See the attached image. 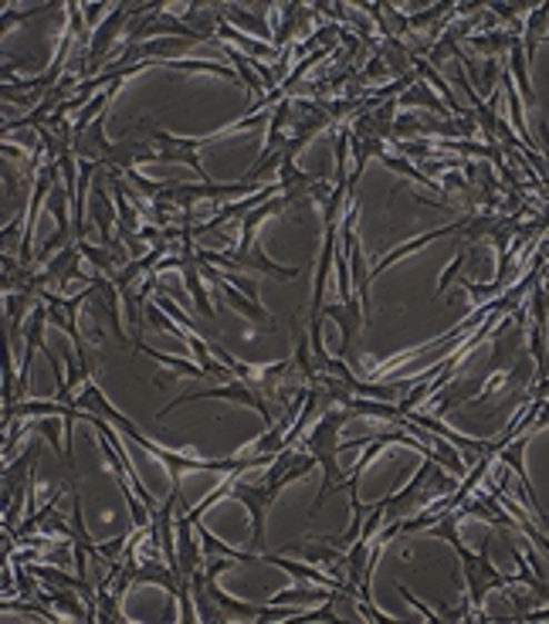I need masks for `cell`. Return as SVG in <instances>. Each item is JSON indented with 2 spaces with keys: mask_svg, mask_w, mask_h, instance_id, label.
I'll return each instance as SVG.
<instances>
[{
  "mask_svg": "<svg viewBox=\"0 0 549 624\" xmlns=\"http://www.w3.org/2000/svg\"><path fill=\"white\" fill-rule=\"evenodd\" d=\"M132 350H136V354H147L150 360H157V364L170 367L173 374H183V377H193V380H203V377H208V370H203V367H193V364H187V360L167 357V354L153 350V346H147V343H136V346H132Z\"/></svg>",
  "mask_w": 549,
  "mask_h": 624,
  "instance_id": "4fadbf2b",
  "label": "cell"
},
{
  "mask_svg": "<svg viewBox=\"0 0 549 624\" xmlns=\"http://www.w3.org/2000/svg\"><path fill=\"white\" fill-rule=\"evenodd\" d=\"M147 8H150V4H116L112 14H106V21L92 31V44H89V55H86V82L96 79V68L106 61V55H109L112 41L119 38V31H122L126 24L132 28L136 18L147 14Z\"/></svg>",
  "mask_w": 549,
  "mask_h": 624,
  "instance_id": "8992f818",
  "label": "cell"
},
{
  "mask_svg": "<svg viewBox=\"0 0 549 624\" xmlns=\"http://www.w3.org/2000/svg\"><path fill=\"white\" fill-rule=\"evenodd\" d=\"M509 72H512V82L519 89V96H526V102L536 109V92H532V82H529V72H526V51H522V41L509 51Z\"/></svg>",
  "mask_w": 549,
  "mask_h": 624,
  "instance_id": "5bb4252c",
  "label": "cell"
},
{
  "mask_svg": "<svg viewBox=\"0 0 549 624\" xmlns=\"http://www.w3.org/2000/svg\"><path fill=\"white\" fill-rule=\"evenodd\" d=\"M458 523H461V513L451 509V513H445L438 523H431L428 533L438 536V539H448V543H451V549L458 553V561H461V567H465L468 604L475 607V621H489V617L482 614V611H486V597H489L492 591H509L512 584H522V577H519V571H516V574H499V567H496L492 557H489L492 539H486L482 553H471V549L465 546V539H461Z\"/></svg>",
  "mask_w": 549,
  "mask_h": 624,
  "instance_id": "7a4b0ae2",
  "label": "cell"
},
{
  "mask_svg": "<svg viewBox=\"0 0 549 624\" xmlns=\"http://www.w3.org/2000/svg\"><path fill=\"white\" fill-rule=\"evenodd\" d=\"M350 418H357V414L350 410V407H329L322 418L316 422V428L302 438V448L319 462V468H322V485H319V496H316V506H312V513L309 516H316L322 506H326V499L339 489V482H342V468H339V452H347L342 448V442H339V432H342V425H347Z\"/></svg>",
  "mask_w": 549,
  "mask_h": 624,
  "instance_id": "277c9868",
  "label": "cell"
},
{
  "mask_svg": "<svg viewBox=\"0 0 549 624\" xmlns=\"http://www.w3.org/2000/svg\"><path fill=\"white\" fill-rule=\"evenodd\" d=\"M312 11L316 8L299 4V0H292V4H271V48L282 55V51L296 48L299 41H306L309 28L316 21Z\"/></svg>",
  "mask_w": 549,
  "mask_h": 624,
  "instance_id": "52a82bcc",
  "label": "cell"
},
{
  "mask_svg": "<svg viewBox=\"0 0 549 624\" xmlns=\"http://www.w3.org/2000/svg\"><path fill=\"white\" fill-rule=\"evenodd\" d=\"M400 106H428V109H435V112H441V116H448V119H458V116H451V109H448L441 99L431 96V89H428L425 82H415V86H410V89L400 96Z\"/></svg>",
  "mask_w": 549,
  "mask_h": 624,
  "instance_id": "9a60e30c",
  "label": "cell"
},
{
  "mask_svg": "<svg viewBox=\"0 0 549 624\" xmlns=\"http://www.w3.org/2000/svg\"><path fill=\"white\" fill-rule=\"evenodd\" d=\"M549 41V0L536 4L529 14H526V28H522V51H526V65L536 61V51L539 44Z\"/></svg>",
  "mask_w": 549,
  "mask_h": 624,
  "instance_id": "7c38bea8",
  "label": "cell"
},
{
  "mask_svg": "<svg viewBox=\"0 0 549 624\" xmlns=\"http://www.w3.org/2000/svg\"><path fill=\"white\" fill-rule=\"evenodd\" d=\"M332 587H296V591H282V594H274L271 597V604L279 607V604H316V601H329L332 594H329Z\"/></svg>",
  "mask_w": 549,
  "mask_h": 624,
  "instance_id": "2e32d148",
  "label": "cell"
},
{
  "mask_svg": "<svg viewBox=\"0 0 549 624\" xmlns=\"http://www.w3.org/2000/svg\"><path fill=\"white\" fill-rule=\"evenodd\" d=\"M322 316H329L336 326H339V333H342V346H339V357L347 360V357H353V346H357V336H360V329L367 326V319H370V313L363 309V303L353 296L350 303H326L322 306Z\"/></svg>",
  "mask_w": 549,
  "mask_h": 624,
  "instance_id": "9c48e42d",
  "label": "cell"
},
{
  "mask_svg": "<svg viewBox=\"0 0 549 624\" xmlns=\"http://www.w3.org/2000/svg\"><path fill=\"white\" fill-rule=\"evenodd\" d=\"M458 485H461L458 475H448L445 465H438L435 458H428V462L418 468V475H410V482L403 485L400 493L380 499V503H383V526H380L377 536L387 543L393 533H400V523H403V519H410L415 513H421L428 503H435V499H441V496H451V493L458 489Z\"/></svg>",
  "mask_w": 549,
  "mask_h": 624,
  "instance_id": "3957f363",
  "label": "cell"
},
{
  "mask_svg": "<svg viewBox=\"0 0 549 624\" xmlns=\"http://www.w3.org/2000/svg\"><path fill=\"white\" fill-rule=\"evenodd\" d=\"M522 41V31L519 28H492V31H482V34H475L468 44H471V51L475 55H482L486 61H499V55H506V51H512L516 44Z\"/></svg>",
  "mask_w": 549,
  "mask_h": 624,
  "instance_id": "8fae6325",
  "label": "cell"
},
{
  "mask_svg": "<svg viewBox=\"0 0 549 624\" xmlns=\"http://www.w3.org/2000/svg\"><path fill=\"white\" fill-rule=\"evenodd\" d=\"M200 275H203V283L214 286V293H218L234 313H241L244 319H251V323L261 326V329H274V323H271V316L264 313V306H261L258 299H251L244 289H238V286L231 283V275H224V271L214 268V265H203V261H200Z\"/></svg>",
  "mask_w": 549,
  "mask_h": 624,
  "instance_id": "ba28073f",
  "label": "cell"
},
{
  "mask_svg": "<svg viewBox=\"0 0 549 624\" xmlns=\"http://www.w3.org/2000/svg\"><path fill=\"white\" fill-rule=\"evenodd\" d=\"M319 462L306 452V448H282L274 455V462L264 468V475L258 478H244V472H234L231 475V499H238L248 516H251V546L261 553L264 549V523H268V513L274 506V499L282 496L286 485L306 478Z\"/></svg>",
  "mask_w": 549,
  "mask_h": 624,
  "instance_id": "6da1fadb",
  "label": "cell"
},
{
  "mask_svg": "<svg viewBox=\"0 0 549 624\" xmlns=\"http://www.w3.org/2000/svg\"><path fill=\"white\" fill-rule=\"evenodd\" d=\"M92 221L102 235V248H116L119 238H116V225H119V211H116V197L106 184V170L96 177L92 184Z\"/></svg>",
  "mask_w": 549,
  "mask_h": 624,
  "instance_id": "30bf717a",
  "label": "cell"
},
{
  "mask_svg": "<svg viewBox=\"0 0 549 624\" xmlns=\"http://www.w3.org/2000/svg\"><path fill=\"white\" fill-rule=\"evenodd\" d=\"M197 258L203 265H214V268H228V271H261V275H271V279H299V268H282V265H274L271 258H264L261 245L254 241L248 251H208V248H197Z\"/></svg>",
  "mask_w": 549,
  "mask_h": 624,
  "instance_id": "5b68a950",
  "label": "cell"
},
{
  "mask_svg": "<svg viewBox=\"0 0 549 624\" xmlns=\"http://www.w3.org/2000/svg\"><path fill=\"white\" fill-rule=\"evenodd\" d=\"M82 11H86V21H89V24H96V21H99V14H102V11H109V4H82Z\"/></svg>",
  "mask_w": 549,
  "mask_h": 624,
  "instance_id": "e0dca14e",
  "label": "cell"
}]
</instances>
